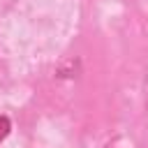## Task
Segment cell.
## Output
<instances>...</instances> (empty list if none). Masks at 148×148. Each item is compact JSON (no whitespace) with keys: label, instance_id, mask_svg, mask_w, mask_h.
Masks as SVG:
<instances>
[{"label":"cell","instance_id":"cell-1","mask_svg":"<svg viewBox=\"0 0 148 148\" xmlns=\"http://www.w3.org/2000/svg\"><path fill=\"white\" fill-rule=\"evenodd\" d=\"M9 132H12V120L7 116H0V141H5Z\"/></svg>","mask_w":148,"mask_h":148},{"label":"cell","instance_id":"cell-2","mask_svg":"<svg viewBox=\"0 0 148 148\" xmlns=\"http://www.w3.org/2000/svg\"><path fill=\"white\" fill-rule=\"evenodd\" d=\"M146 111H148V88H146Z\"/></svg>","mask_w":148,"mask_h":148}]
</instances>
